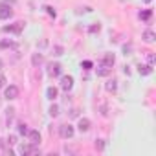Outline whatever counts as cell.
<instances>
[{"label": "cell", "instance_id": "cell-13", "mask_svg": "<svg viewBox=\"0 0 156 156\" xmlns=\"http://www.w3.org/2000/svg\"><path fill=\"white\" fill-rule=\"evenodd\" d=\"M110 72H112V68H108V66H105V64H101V66L98 68V75H99V77H107V75H110Z\"/></svg>", "mask_w": 156, "mask_h": 156}, {"label": "cell", "instance_id": "cell-6", "mask_svg": "<svg viewBox=\"0 0 156 156\" xmlns=\"http://www.w3.org/2000/svg\"><path fill=\"white\" fill-rule=\"evenodd\" d=\"M72 87H73V77L72 75H62L61 77V88L62 90H72Z\"/></svg>", "mask_w": 156, "mask_h": 156}, {"label": "cell", "instance_id": "cell-12", "mask_svg": "<svg viewBox=\"0 0 156 156\" xmlns=\"http://www.w3.org/2000/svg\"><path fill=\"white\" fill-rule=\"evenodd\" d=\"M105 88H107V92H112V94H114V92L118 90V81H116V79H108L107 85H105Z\"/></svg>", "mask_w": 156, "mask_h": 156}, {"label": "cell", "instance_id": "cell-14", "mask_svg": "<svg viewBox=\"0 0 156 156\" xmlns=\"http://www.w3.org/2000/svg\"><path fill=\"white\" fill-rule=\"evenodd\" d=\"M46 96H48V99H57V96H59V90L55 88V87H50L48 90H46Z\"/></svg>", "mask_w": 156, "mask_h": 156}, {"label": "cell", "instance_id": "cell-11", "mask_svg": "<svg viewBox=\"0 0 156 156\" xmlns=\"http://www.w3.org/2000/svg\"><path fill=\"white\" fill-rule=\"evenodd\" d=\"M141 37H143V41H145V42H149V44L156 41V35H154V31H151V30L143 31V35H141Z\"/></svg>", "mask_w": 156, "mask_h": 156}, {"label": "cell", "instance_id": "cell-17", "mask_svg": "<svg viewBox=\"0 0 156 156\" xmlns=\"http://www.w3.org/2000/svg\"><path fill=\"white\" fill-rule=\"evenodd\" d=\"M28 132H30L28 125H26V123H19V134H22V136H28Z\"/></svg>", "mask_w": 156, "mask_h": 156}, {"label": "cell", "instance_id": "cell-25", "mask_svg": "<svg viewBox=\"0 0 156 156\" xmlns=\"http://www.w3.org/2000/svg\"><path fill=\"white\" fill-rule=\"evenodd\" d=\"M130 51H132V46H130V44H125V46H123V53H125V55H130Z\"/></svg>", "mask_w": 156, "mask_h": 156}, {"label": "cell", "instance_id": "cell-18", "mask_svg": "<svg viewBox=\"0 0 156 156\" xmlns=\"http://www.w3.org/2000/svg\"><path fill=\"white\" fill-rule=\"evenodd\" d=\"M151 17H152V11H151V9H145V11L140 13V19H141V20H149Z\"/></svg>", "mask_w": 156, "mask_h": 156}, {"label": "cell", "instance_id": "cell-9", "mask_svg": "<svg viewBox=\"0 0 156 156\" xmlns=\"http://www.w3.org/2000/svg\"><path fill=\"white\" fill-rule=\"evenodd\" d=\"M138 72H140V75H151L152 73V64H140Z\"/></svg>", "mask_w": 156, "mask_h": 156}, {"label": "cell", "instance_id": "cell-28", "mask_svg": "<svg viewBox=\"0 0 156 156\" xmlns=\"http://www.w3.org/2000/svg\"><path fill=\"white\" fill-rule=\"evenodd\" d=\"M53 55H62V48L61 46H55L53 48Z\"/></svg>", "mask_w": 156, "mask_h": 156}, {"label": "cell", "instance_id": "cell-26", "mask_svg": "<svg viewBox=\"0 0 156 156\" xmlns=\"http://www.w3.org/2000/svg\"><path fill=\"white\" fill-rule=\"evenodd\" d=\"M8 143H9V145H15V143H17V136H15V134H11V136L8 138Z\"/></svg>", "mask_w": 156, "mask_h": 156}, {"label": "cell", "instance_id": "cell-2", "mask_svg": "<svg viewBox=\"0 0 156 156\" xmlns=\"http://www.w3.org/2000/svg\"><path fill=\"white\" fill-rule=\"evenodd\" d=\"M13 17V9L8 4H0V20H8Z\"/></svg>", "mask_w": 156, "mask_h": 156}, {"label": "cell", "instance_id": "cell-24", "mask_svg": "<svg viewBox=\"0 0 156 156\" xmlns=\"http://www.w3.org/2000/svg\"><path fill=\"white\" fill-rule=\"evenodd\" d=\"M81 68H83V70H90V68H92V62H90V61H83V62H81Z\"/></svg>", "mask_w": 156, "mask_h": 156}, {"label": "cell", "instance_id": "cell-3", "mask_svg": "<svg viewBox=\"0 0 156 156\" xmlns=\"http://www.w3.org/2000/svg\"><path fill=\"white\" fill-rule=\"evenodd\" d=\"M4 98L6 99H17L19 98V88L15 87V85H9V87H6V90H4Z\"/></svg>", "mask_w": 156, "mask_h": 156}, {"label": "cell", "instance_id": "cell-10", "mask_svg": "<svg viewBox=\"0 0 156 156\" xmlns=\"http://www.w3.org/2000/svg\"><path fill=\"white\" fill-rule=\"evenodd\" d=\"M114 62H116V57H114V53H107V55L103 57V64H105V66L112 68V66H114Z\"/></svg>", "mask_w": 156, "mask_h": 156}, {"label": "cell", "instance_id": "cell-27", "mask_svg": "<svg viewBox=\"0 0 156 156\" xmlns=\"http://www.w3.org/2000/svg\"><path fill=\"white\" fill-rule=\"evenodd\" d=\"M44 9H46V11H48V15H50V17H53V19H55V9H51V8H50V6H46V8H44Z\"/></svg>", "mask_w": 156, "mask_h": 156}, {"label": "cell", "instance_id": "cell-5", "mask_svg": "<svg viewBox=\"0 0 156 156\" xmlns=\"http://www.w3.org/2000/svg\"><path fill=\"white\" fill-rule=\"evenodd\" d=\"M59 134H61V138L70 140V138L73 136V127H72V125H61V127H59Z\"/></svg>", "mask_w": 156, "mask_h": 156}, {"label": "cell", "instance_id": "cell-4", "mask_svg": "<svg viewBox=\"0 0 156 156\" xmlns=\"http://www.w3.org/2000/svg\"><path fill=\"white\" fill-rule=\"evenodd\" d=\"M22 30H24V22H15V24H11V26H6V28H4V31H6V33H17V35H20V33H22Z\"/></svg>", "mask_w": 156, "mask_h": 156}, {"label": "cell", "instance_id": "cell-30", "mask_svg": "<svg viewBox=\"0 0 156 156\" xmlns=\"http://www.w3.org/2000/svg\"><path fill=\"white\" fill-rule=\"evenodd\" d=\"M143 2H145V4H151V2H152V0H143Z\"/></svg>", "mask_w": 156, "mask_h": 156}, {"label": "cell", "instance_id": "cell-7", "mask_svg": "<svg viewBox=\"0 0 156 156\" xmlns=\"http://www.w3.org/2000/svg\"><path fill=\"white\" fill-rule=\"evenodd\" d=\"M90 127H92V121H90L88 118H81L79 121H77V129H79L81 132H87V130H90Z\"/></svg>", "mask_w": 156, "mask_h": 156}, {"label": "cell", "instance_id": "cell-8", "mask_svg": "<svg viewBox=\"0 0 156 156\" xmlns=\"http://www.w3.org/2000/svg\"><path fill=\"white\" fill-rule=\"evenodd\" d=\"M28 138H30V143H33V145H39L41 143V132L39 130H30L28 132Z\"/></svg>", "mask_w": 156, "mask_h": 156}, {"label": "cell", "instance_id": "cell-15", "mask_svg": "<svg viewBox=\"0 0 156 156\" xmlns=\"http://www.w3.org/2000/svg\"><path fill=\"white\" fill-rule=\"evenodd\" d=\"M42 61H44L42 53H33V57H31V62H33V66H41V64H42Z\"/></svg>", "mask_w": 156, "mask_h": 156}, {"label": "cell", "instance_id": "cell-22", "mask_svg": "<svg viewBox=\"0 0 156 156\" xmlns=\"http://www.w3.org/2000/svg\"><path fill=\"white\" fill-rule=\"evenodd\" d=\"M147 61H149V64H154L156 57H154V53H152V51H147Z\"/></svg>", "mask_w": 156, "mask_h": 156}, {"label": "cell", "instance_id": "cell-16", "mask_svg": "<svg viewBox=\"0 0 156 156\" xmlns=\"http://www.w3.org/2000/svg\"><path fill=\"white\" fill-rule=\"evenodd\" d=\"M13 116H15V108H11V107H9V108L6 110V121H8V127H9V125H11V121H13Z\"/></svg>", "mask_w": 156, "mask_h": 156}, {"label": "cell", "instance_id": "cell-1", "mask_svg": "<svg viewBox=\"0 0 156 156\" xmlns=\"http://www.w3.org/2000/svg\"><path fill=\"white\" fill-rule=\"evenodd\" d=\"M46 72H48V75H50L51 79H53V77H59V75H61V72H62V66H61L59 62H50Z\"/></svg>", "mask_w": 156, "mask_h": 156}, {"label": "cell", "instance_id": "cell-21", "mask_svg": "<svg viewBox=\"0 0 156 156\" xmlns=\"http://www.w3.org/2000/svg\"><path fill=\"white\" fill-rule=\"evenodd\" d=\"M105 147H107L105 140H96V149H98V151H103Z\"/></svg>", "mask_w": 156, "mask_h": 156}, {"label": "cell", "instance_id": "cell-19", "mask_svg": "<svg viewBox=\"0 0 156 156\" xmlns=\"http://www.w3.org/2000/svg\"><path fill=\"white\" fill-rule=\"evenodd\" d=\"M0 48H17V44L13 41H2L0 42Z\"/></svg>", "mask_w": 156, "mask_h": 156}, {"label": "cell", "instance_id": "cell-20", "mask_svg": "<svg viewBox=\"0 0 156 156\" xmlns=\"http://www.w3.org/2000/svg\"><path fill=\"white\" fill-rule=\"evenodd\" d=\"M48 112H50V116H51V118H55V116H59V107H57V105H51Z\"/></svg>", "mask_w": 156, "mask_h": 156}, {"label": "cell", "instance_id": "cell-29", "mask_svg": "<svg viewBox=\"0 0 156 156\" xmlns=\"http://www.w3.org/2000/svg\"><path fill=\"white\" fill-rule=\"evenodd\" d=\"M4 87H6V77L0 73V88H4Z\"/></svg>", "mask_w": 156, "mask_h": 156}, {"label": "cell", "instance_id": "cell-23", "mask_svg": "<svg viewBox=\"0 0 156 156\" xmlns=\"http://www.w3.org/2000/svg\"><path fill=\"white\" fill-rule=\"evenodd\" d=\"M99 30H101V26H99V24H92V26H90V30H88V31H90V33H98V31H99Z\"/></svg>", "mask_w": 156, "mask_h": 156}]
</instances>
